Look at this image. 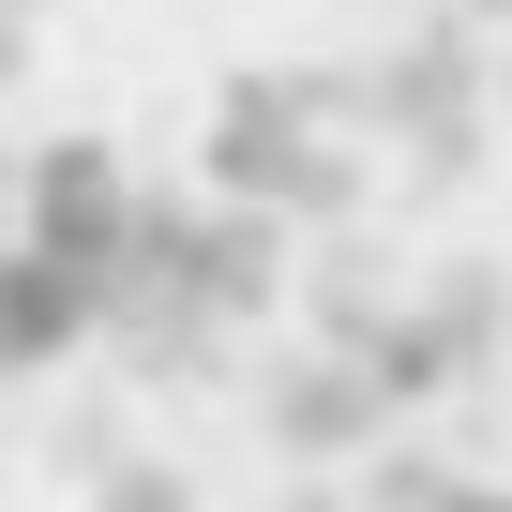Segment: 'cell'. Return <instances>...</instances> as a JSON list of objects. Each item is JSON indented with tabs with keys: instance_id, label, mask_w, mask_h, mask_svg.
<instances>
[{
	"instance_id": "cell-1",
	"label": "cell",
	"mask_w": 512,
	"mask_h": 512,
	"mask_svg": "<svg viewBox=\"0 0 512 512\" xmlns=\"http://www.w3.org/2000/svg\"><path fill=\"white\" fill-rule=\"evenodd\" d=\"M136 287V196L106 151H0V377L61 362Z\"/></svg>"
},
{
	"instance_id": "cell-2",
	"label": "cell",
	"mask_w": 512,
	"mask_h": 512,
	"mask_svg": "<svg viewBox=\"0 0 512 512\" xmlns=\"http://www.w3.org/2000/svg\"><path fill=\"white\" fill-rule=\"evenodd\" d=\"M377 512H512V467H422V482H392Z\"/></svg>"
},
{
	"instance_id": "cell-3",
	"label": "cell",
	"mask_w": 512,
	"mask_h": 512,
	"mask_svg": "<svg viewBox=\"0 0 512 512\" xmlns=\"http://www.w3.org/2000/svg\"><path fill=\"white\" fill-rule=\"evenodd\" d=\"M497 16H512V0H497Z\"/></svg>"
}]
</instances>
